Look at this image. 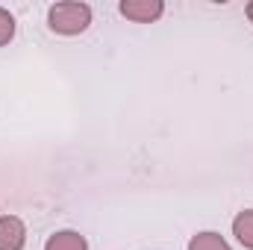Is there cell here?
Returning <instances> with one entry per match:
<instances>
[{
	"mask_svg": "<svg viewBox=\"0 0 253 250\" xmlns=\"http://www.w3.org/2000/svg\"><path fill=\"white\" fill-rule=\"evenodd\" d=\"M44 250H88V242L77 230H59L44 242Z\"/></svg>",
	"mask_w": 253,
	"mask_h": 250,
	"instance_id": "cell-4",
	"label": "cell"
},
{
	"mask_svg": "<svg viewBox=\"0 0 253 250\" xmlns=\"http://www.w3.org/2000/svg\"><path fill=\"white\" fill-rule=\"evenodd\" d=\"M245 15H248V21H251V24H253V0H251V3H248V9H245Z\"/></svg>",
	"mask_w": 253,
	"mask_h": 250,
	"instance_id": "cell-8",
	"label": "cell"
},
{
	"mask_svg": "<svg viewBox=\"0 0 253 250\" xmlns=\"http://www.w3.org/2000/svg\"><path fill=\"white\" fill-rule=\"evenodd\" d=\"M88 24H91V6L88 3L65 0V3H53L47 9V27L56 36H80L88 30Z\"/></svg>",
	"mask_w": 253,
	"mask_h": 250,
	"instance_id": "cell-1",
	"label": "cell"
},
{
	"mask_svg": "<svg viewBox=\"0 0 253 250\" xmlns=\"http://www.w3.org/2000/svg\"><path fill=\"white\" fill-rule=\"evenodd\" d=\"M233 236L245 250H253V209H245L233 218Z\"/></svg>",
	"mask_w": 253,
	"mask_h": 250,
	"instance_id": "cell-5",
	"label": "cell"
},
{
	"mask_svg": "<svg viewBox=\"0 0 253 250\" xmlns=\"http://www.w3.org/2000/svg\"><path fill=\"white\" fill-rule=\"evenodd\" d=\"M118 12L132 24H153L165 15V3L162 0H121Z\"/></svg>",
	"mask_w": 253,
	"mask_h": 250,
	"instance_id": "cell-2",
	"label": "cell"
},
{
	"mask_svg": "<svg viewBox=\"0 0 253 250\" xmlns=\"http://www.w3.org/2000/svg\"><path fill=\"white\" fill-rule=\"evenodd\" d=\"M12 39H15V18L9 9L0 6V47H6Z\"/></svg>",
	"mask_w": 253,
	"mask_h": 250,
	"instance_id": "cell-7",
	"label": "cell"
},
{
	"mask_svg": "<svg viewBox=\"0 0 253 250\" xmlns=\"http://www.w3.org/2000/svg\"><path fill=\"white\" fill-rule=\"evenodd\" d=\"M27 224L18 215H0V250H24Z\"/></svg>",
	"mask_w": 253,
	"mask_h": 250,
	"instance_id": "cell-3",
	"label": "cell"
},
{
	"mask_svg": "<svg viewBox=\"0 0 253 250\" xmlns=\"http://www.w3.org/2000/svg\"><path fill=\"white\" fill-rule=\"evenodd\" d=\"M189 250H233V248H230V242H227L221 233L206 230V233L191 236L189 239Z\"/></svg>",
	"mask_w": 253,
	"mask_h": 250,
	"instance_id": "cell-6",
	"label": "cell"
}]
</instances>
